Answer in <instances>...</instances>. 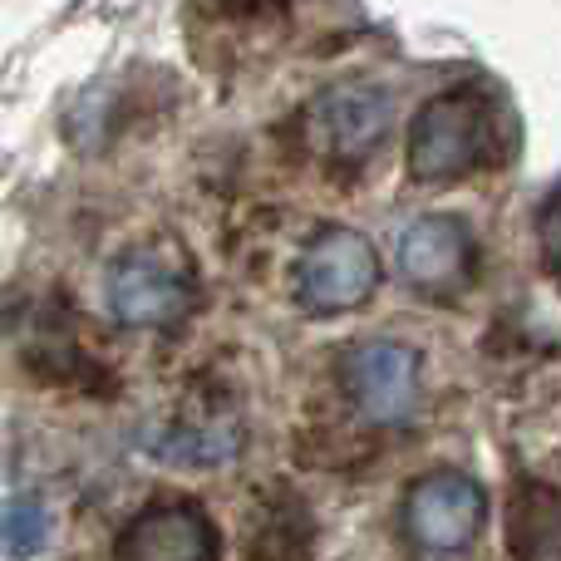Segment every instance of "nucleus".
<instances>
[{
  "label": "nucleus",
  "instance_id": "1",
  "mask_svg": "<svg viewBox=\"0 0 561 561\" xmlns=\"http://www.w3.org/2000/svg\"><path fill=\"white\" fill-rule=\"evenodd\" d=\"M497 153V114L483 89H448L419 108L409 128V173L424 187H448Z\"/></svg>",
  "mask_w": 561,
  "mask_h": 561
},
{
  "label": "nucleus",
  "instance_id": "2",
  "mask_svg": "<svg viewBox=\"0 0 561 561\" xmlns=\"http://www.w3.org/2000/svg\"><path fill=\"white\" fill-rule=\"evenodd\" d=\"M108 310L128 330H163L178 325L193 306V272L173 247H134L108 266L104 280Z\"/></svg>",
  "mask_w": 561,
  "mask_h": 561
},
{
  "label": "nucleus",
  "instance_id": "3",
  "mask_svg": "<svg viewBox=\"0 0 561 561\" xmlns=\"http://www.w3.org/2000/svg\"><path fill=\"white\" fill-rule=\"evenodd\" d=\"M375 286H379V256L350 227H325L300 256L296 296L316 316H340V310L365 306L375 296Z\"/></svg>",
  "mask_w": 561,
  "mask_h": 561
},
{
  "label": "nucleus",
  "instance_id": "4",
  "mask_svg": "<svg viewBox=\"0 0 561 561\" xmlns=\"http://www.w3.org/2000/svg\"><path fill=\"white\" fill-rule=\"evenodd\" d=\"M345 389L369 424H404L419 404V355L389 335L355 340L340 359Z\"/></svg>",
  "mask_w": 561,
  "mask_h": 561
},
{
  "label": "nucleus",
  "instance_id": "5",
  "mask_svg": "<svg viewBox=\"0 0 561 561\" xmlns=\"http://www.w3.org/2000/svg\"><path fill=\"white\" fill-rule=\"evenodd\" d=\"M389 118H394V104H389L385 89L365 84V79H345V84L320 89L306 128H310V144L320 153H330L335 163H365L385 144Z\"/></svg>",
  "mask_w": 561,
  "mask_h": 561
},
{
  "label": "nucleus",
  "instance_id": "6",
  "mask_svg": "<svg viewBox=\"0 0 561 561\" xmlns=\"http://www.w3.org/2000/svg\"><path fill=\"white\" fill-rule=\"evenodd\" d=\"M483 517H488V497L468 473L438 468V473H424L409 488L404 527L428 552H458V547H468L483 533Z\"/></svg>",
  "mask_w": 561,
  "mask_h": 561
},
{
  "label": "nucleus",
  "instance_id": "7",
  "mask_svg": "<svg viewBox=\"0 0 561 561\" xmlns=\"http://www.w3.org/2000/svg\"><path fill=\"white\" fill-rule=\"evenodd\" d=\"M118 561H217V527L207 513L183 497L148 503L118 533Z\"/></svg>",
  "mask_w": 561,
  "mask_h": 561
},
{
  "label": "nucleus",
  "instance_id": "8",
  "mask_svg": "<svg viewBox=\"0 0 561 561\" xmlns=\"http://www.w3.org/2000/svg\"><path fill=\"white\" fill-rule=\"evenodd\" d=\"M399 276L428 296H448L473 272V237L463 232L458 217H419L399 232L394 247Z\"/></svg>",
  "mask_w": 561,
  "mask_h": 561
},
{
  "label": "nucleus",
  "instance_id": "9",
  "mask_svg": "<svg viewBox=\"0 0 561 561\" xmlns=\"http://www.w3.org/2000/svg\"><path fill=\"white\" fill-rule=\"evenodd\" d=\"M507 542L517 561H561V497L542 483H517L507 503Z\"/></svg>",
  "mask_w": 561,
  "mask_h": 561
},
{
  "label": "nucleus",
  "instance_id": "10",
  "mask_svg": "<svg viewBox=\"0 0 561 561\" xmlns=\"http://www.w3.org/2000/svg\"><path fill=\"white\" fill-rule=\"evenodd\" d=\"M153 454L163 458V463H187V468L232 463V458L242 454V424L227 414L173 419V424L153 438Z\"/></svg>",
  "mask_w": 561,
  "mask_h": 561
},
{
  "label": "nucleus",
  "instance_id": "11",
  "mask_svg": "<svg viewBox=\"0 0 561 561\" xmlns=\"http://www.w3.org/2000/svg\"><path fill=\"white\" fill-rule=\"evenodd\" d=\"M49 537V513L39 497H10L0 513V552L5 557H35Z\"/></svg>",
  "mask_w": 561,
  "mask_h": 561
},
{
  "label": "nucleus",
  "instance_id": "12",
  "mask_svg": "<svg viewBox=\"0 0 561 561\" xmlns=\"http://www.w3.org/2000/svg\"><path fill=\"white\" fill-rule=\"evenodd\" d=\"M537 242H542L547 266L561 276V187L542 203V213H537Z\"/></svg>",
  "mask_w": 561,
  "mask_h": 561
}]
</instances>
